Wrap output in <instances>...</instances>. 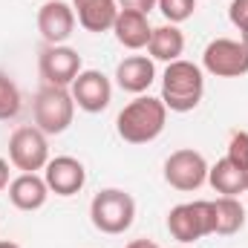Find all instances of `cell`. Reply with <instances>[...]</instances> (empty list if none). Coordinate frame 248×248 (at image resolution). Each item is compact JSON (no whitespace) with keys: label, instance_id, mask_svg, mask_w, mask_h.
Masks as SVG:
<instances>
[{"label":"cell","instance_id":"6da1fadb","mask_svg":"<svg viewBox=\"0 0 248 248\" xmlns=\"http://www.w3.org/2000/svg\"><path fill=\"white\" fill-rule=\"evenodd\" d=\"M205 95V72L193 61H170L162 75V101L170 113H190Z\"/></svg>","mask_w":248,"mask_h":248},{"label":"cell","instance_id":"7a4b0ae2","mask_svg":"<svg viewBox=\"0 0 248 248\" xmlns=\"http://www.w3.org/2000/svg\"><path fill=\"white\" fill-rule=\"evenodd\" d=\"M168 122V107L162 98H150V95H139L133 98L116 119V130L127 144H147L153 139L162 136Z\"/></svg>","mask_w":248,"mask_h":248},{"label":"cell","instance_id":"3957f363","mask_svg":"<svg viewBox=\"0 0 248 248\" xmlns=\"http://www.w3.org/2000/svg\"><path fill=\"white\" fill-rule=\"evenodd\" d=\"M136 219V199L122 187H104L90 202V222L101 234H124Z\"/></svg>","mask_w":248,"mask_h":248},{"label":"cell","instance_id":"277c9868","mask_svg":"<svg viewBox=\"0 0 248 248\" xmlns=\"http://www.w3.org/2000/svg\"><path fill=\"white\" fill-rule=\"evenodd\" d=\"M32 116L35 127L44 130L46 136H61L69 130V124L75 119V101L72 93L66 87H49L44 84L32 101Z\"/></svg>","mask_w":248,"mask_h":248},{"label":"cell","instance_id":"5b68a950","mask_svg":"<svg viewBox=\"0 0 248 248\" xmlns=\"http://www.w3.org/2000/svg\"><path fill=\"white\" fill-rule=\"evenodd\" d=\"M168 231L182 246H190L202 237H211L214 234V202L199 199V202H182V205L170 208Z\"/></svg>","mask_w":248,"mask_h":248},{"label":"cell","instance_id":"8992f818","mask_svg":"<svg viewBox=\"0 0 248 248\" xmlns=\"http://www.w3.org/2000/svg\"><path fill=\"white\" fill-rule=\"evenodd\" d=\"M9 162L23 173H38L49 165V141L46 133L32 127H17L9 136Z\"/></svg>","mask_w":248,"mask_h":248},{"label":"cell","instance_id":"52a82bcc","mask_svg":"<svg viewBox=\"0 0 248 248\" xmlns=\"http://www.w3.org/2000/svg\"><path fill=\"white\" fill-rule=\"evenodd\" d=\"M202 69L217 78H240L248 72V46L234 38H217L202 52Z\"/></svg>","mask_w":248,"mask_h":248},{"label":"cell","instance_id":"ba28073f","mask_svg":"<svg viewBox=\"0 0 248 248\" xmlns=\"http://www.w3.org/2000/svg\"><path fill=\"white\" fill-rule=\"evenodd\" d=\"M165 182L173 187V190H199V187L208 182V162L199 150H190L182 147L176 153H170L165 159Z\"/></svg>","mask_w":248,"mask_h":248},{"label":"cell","instance_id":"9c48e42d","mask_svg":"<svg viewBox=\"0 0 248 248\" xmlns=\"http://www.w3.org/2000/svg\"><path fill=\"white\" fill-rule=\"evenodd\" d=\"M81 55L72 46L63 44H46L38 55V72L44 78V84L49 87H72V81L81 72Z\"/></svg>","mask_w":248,"mask_h":248},{"label":"cell","instance_id":"30bf717a","mask_svg":"<svg viewBox=\"0 0 248 248\" xmlns=\"http://www.w3.org/2000/svg\"><path fill=\"white\" fill-rule=\"evenodd\" d=\"M75 107L84 113H104L113 101V84L101 69H81L69 87Z\"/></svg>","mask_w":248,"mask_h":248},{"label":"cell","instance_id":"8fae6325","mask_svg":"<svg viewBox=\"0 0 248 248\" xmlns=\"http://www.w3.org/2000/svg\"><path fill=\"white\" fill-rule=\"evenodd\" d=\"M44 179L49 193L55 196H75L81 187L87 185V168L75 156H55L44 168Z\"/></svg>","mask_w":248,"mask_h":248},{"label":"cell","instance_id":"7c38bea8","mask_svg":"<svg viewBox=\"0 0 248 248\" xmlns=\"http://www.w3.org/2000/svg\"><path fill=\"white\" fill-rule=\"evenodd\" d=\"M75 9L63 0H46L38 9V32L46 44H66L75 32Z\"/></svg>","mask_w":248,"mask_h":248},{"label":"cell","instance_id":"4fadbf2b","mask_svg":"<svg viewBox=\"0 0 248 248\" xmlns=\"http://www.w3.org/2000/svg\"><path fill=\"white\" fill-rule=\"evenodd\" d=\"M46 199H49V187L46 179L38 173H20L9 182V202L17 211H38L46 205Z\"/></svg>","mask_w":248,"mask_h":248},{"label":"cell","instance_id":"5bb4252c","mask_svg":"<svg viewBox=\"0 0 248 248\" xmlns=\"http://www.w3.org/2000/svg\"><path fill=\"white\" fill-rule=\"evenodd\" d=\"M153 81H156V66H153V58L147 55H130L116 66V84L124 93L141 95L144 90H150Z\"/></svg>","mask_w":248,"mask_h":248},{"label":"cell","instance_id":"9a60e30c","mask_svg":"<svg viewBox=\"0 0 248 248\" xmlns=\"http://www.w3.org/2000/svg\"><path fill=\"white\" fill-rule=\"evenodd\" d=\"M72 9H75V17H78L81 29H87L93 35L110 32L116 17H119V3L116 0H78V3H72Z\"/></svg>","mask_w":248,"mask_h":248},{"label":"cell","instance_id":"2e32d148","mask_svg":"<svg viewBox=\"0 0 248 248\" xmlns=\"http://www.w3.org/2000/svg\"><path fill=\"white\" fill-rule=\"evenodd\" d=\"M113 35L116 41L122 44L124 49H144L150 44V35H153V26L147 20V15H139V12H127L119 9V17L113 23Z\"/></svg>","mask_w":248,"mask_h":248},{"label":"cell","instance_id":"e0dca14e","mask_svg":"<svg viewBox=\"0 0 248 248\" xmlns=\"http://www.w3.org/2000/svg\"><path fill=\"white\" fill-rule=\"evenodd\" d=\"M147 52L153 61H179L182 52H185V35L176 23H162L153 29L150 35V44H147Z\"/></svg>","mask_w":248,"mask_h":248},{"label":"cell","instance_id":"ac0fdd59","mask_svg":"<svg viewBox=\"0 0 248 248\" xmlns=\"http://www.w3.org/2000/svg\"><path fill=\"white\" fill-rule=\"evenodd\" d=\"M208 182H211V187L217 193H222V196H240V193L248 190V170L240 168V165H234L225 156L214 168H208Z\"/></svg>","mask_w":248,"mask_h":248},{"label":"cell","instance_id":"d6986e66","mask_svg":"<svg viewBox=\"0 0 248 248\" xmlns=\"http://www.w3.org/2000/svg\"><path fill=\"white\" fill-rule=\"evenodd\" d=\"M246 225V208L237 196H219L214 199V234L234 237Z\"/></svg>","mask_w":248,"mask_h":248},{"label":"cell","instance_id":"ffe728a7","mask_svg":"<svg viewBox=\"0 0 248 248\" xmlns=\"http://www.w3.org/2000/svg\"><path fill=\"white\" fill-rule=\"evenodd\" d=\"M17 113H20V90L6 72H0V122L15 119Z\"/></svg>","mask_w":248,"mask_h":248},{"label":"cell","instance_id":"44dd1931","mask_svg":"<svg viewBox=\"0 0 248 248\" xmlns=\"http://www.w3.org/2000/svg\"><path fill=\"white\" fill-rule=\"evenodd\" d=\"M156 9L165 15V20L168 23H185L187 17L196 12V0H159L156 3Z\"/></svg>","mask_w":248,"mask_h":248},{"label":"cell","instance_id":"7402d4cb","mask_svg":"<svg viewBox=\"0 0 248 248\" xmlns=\"http://www.w3.org/2000/svg\"><path fill=\"white\" fill-rule=\"evenodd\" d=\"M228 159L248 170V133L246 130H234L231 133V139H228Z\"/></svg>","mask_w":248,"mask_h":248},{"label":"cell","instance_id":"603a6c76","mask_svg":"<svg viewBox=\"0 0 248 248\" xmlns=\"http://www.w3.org/2000/svg\"><path fill=\"white\" fill-rule=\"evenodd\" d=\"M228 20H231L240 32H248V0H231V6H228Z\"/></svg>","mask_w":248,"mask_h":248},{"label":"cell","instance_id":"cb8c5ba5","mask_svg":"<svg viewBox=\"0 0 248 248\" xmlns=\"http://www.w3.org/2000/svg\"><path fill=\"white\" fill-rule=\"evenodd\" d=\"M119 9H127V12H139V15H150L156 9L159 0H116Z\"/></svg>","mask_w":248,"mask_h":248},{"label":"cell","instance_id":"d4e9b609","mask_svg":"<svg viewBox=\"0 0 248 248\" xmlns=\"http://www.w3.org/2000/svg\"><path fill=\"white\" fill-rule=\"evenodd\" d=\"M6 187H9V162L0 159V190H6Z\"/></svg>","mask_w":248,"mask_h":248},{"label":"cell","instance_id":"484cf974","mask_svg":"<svg viewBox=\"0 0 248 248\" xmlns=\"http://www.w3.org/2000/svg\"><path fill=\"white\" fill-rule=\"evenodd\" d=\"M124 248H162V246L153 243V240H133V243H127Z\"/></svg>","mask_w":248,"mask_h":248},{"label":"cell","instance_id":"4316f807","mask_svg":"<svg viewBox=\"0 0 248 248\" xmlns=\"http://www.w3.org/2000/svg\"><path fill=\"white\" fill-rule=\"evenodd\" d=\"M0 248H20L17 243H12V240H0Z\"/></svg>","mask_w":248,"mask_h":248},{"label":"cell","instance_id":"83f0119b","mask_svg":"<svg viewBox=\"0 0 248 248\" xmlns=\"http://www.w3.org/2000/svg\"><path fill=\"white\" fill-rule=\"evenodd\" d=\"M240 41H243V44L248 46V32H243V38H240Z\"/></svg>","mask_w":248,"mask_h":248},{"label":"cell","instance_id":"f1b7e54d","mask_svg":"<svg viewBox=\"0 0 248 248\" xmlns=\"http://www.w3.org/2000/svg\"><path fill=\"white\" fill-rule=\"evenodd\" d=\"M246 193H248V190H246Z\"/></svg>","mask_w":248,"mask_h":248}]
</instances>
